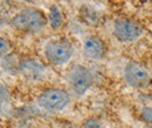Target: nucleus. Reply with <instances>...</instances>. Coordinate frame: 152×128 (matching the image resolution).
Returning <instances> with one entry per match:
<instances>
[{
  "label": "nucleus",
  "instance_id": "obj_14",
  "mask_svg": "<svg viewBox=\"0 0 152 128\" xmlns=\"http://www.w3.org/2000/svg\"><path fill=\"white\" fill-rule=\"evenodd\" d=\"M142 128H152V127H142Z\"/></svg>",
  "mask_w": 152,
  "mask_h": 128
},
{
  "label": "nucleus",
  "instance_id": "obj_8",
  "mask_svg": "<svg viewBox=\"0 0 152 128\" xmlns=\"http://www.w3.org/2000/svg\"><path fill=\"white\" fill-rule=\"evenodd\" d=\"M19 70L29 79H37L43 73V67L39 64L35 59H25L19 64Z\"/></svg>",
  "mask_w": 152,
  "mask_h": 128
},
{
  "label": "nucleus",
  "instance_id": "obj_3",
  "mask_svg": "<svg viewBox=\"0 0 152 128\" xmlns=\"http://www.w3.org/2000/svg\"><path fill=\"white\" fill-rule=\"evenodd\" d=\"M35 101L41 110L47 112H61L69 105L70 95L62 89L49 88L39 93Z\"/></svg>",
  "mask_w": 152,
  "mask_h": 128
},
{
  "label": "nucleus",
  "instance_id": "obj_11",
  "mask_svg": "<svg viewBox=\"0 0 152 128\" xmlns=\"http://www.w3.org/2000/svg\"><path fill=\"white\" fill-rule=\"evenodd\" d=\"M140 116L145 122L152 125V107H143L140 111Z\"/></svg>",
  "mask_w": 152,
  "mask_h": 128
},
{
  "label": "nucleus",
  "instance_id": "obj_1",
  "mask_svg": "<svg viewBox=\"0 0 152 128\" xmlns=\"http://www.w3.org/2000/svg\"><path fill=\"white\" fill-rule=\"evenodd\" d=\"M48 23V19L40 9L27 7L19 11L11 20L12 27L17 30L28 33V34H38L46 25Z\"/></svg>",
  "mask_w": 152,
  "mask_h": 128
},
{
  "label": "nucleus",
  "instance_id": "obj_5",
  "mask_svg": "<svg viewBox=\"0 0 152 128\" xmlns=\"http://www.w3.org/2000/svg\"><path fill=\"white\" fill-rule=\"evenodd\" d=\"M144 27L138 21L129 18L117 19L114 22L113 33L122 43H132L139 40L144 34Z\"/></svg>",
  "mask_w": 152,
  "mask_h": 128
},
{
  "label": "nucleus",
  "instance_id": "obj_12",
  "mask_svg": "<svg viewBox=\"0 0 152 128\" xmlns=\"http://www.w3.org/2000/svg\"><path fill=\"white\" fill-rule=\"evenodd\" d=\"M0 41H1V43H0L1 44V57L4 58V56H6L10 53L11 47H10V43L7 42V40H5L4 37H1Z\"/></svg>",
  "mask_w": 152,
  "mask_h": 128
},
{
  "label": "nucleus",
  "instance_id": "obj_6",
  "mask_svg": "<svg viewBox=\"0 0 152 128\" xmlns=\"http://www.w3.org/2000/svg\"><path fill=\"white\" fill-rule=\"evenodd\" d=\"M124 79L134 89H140L150 83V71L139 62L131 61L124 68Z\"/></svg>",
  "mask_w": 152,
  "mask_h": 128
},
{
  "label": "nucleus",
  "instance_id": "obj_10",
  "mask_svg": "<svg viewBox=\"0 0 152 128\" xmlns=\"http://www.w3.org/2000/svg\"><path fill=\"white\" fill-rule=\"evenodd\" d=\"M8 100H10L8 91L4 85H1V110H2V113H4L5 108L8 107Z\"/></svg>",
  "mask_w": 152,
  "mask_h": 128
},
{
  "label": "nucleus",
  "instance_id": "obj_9",
  "mask_svg": "<svg viewBox=\"0 0 152 128\" xmlns=\"http://www.w3.org/2000/svg\"><path fill=\"white\" fill-rule=\"evenodd\" d=\"M48 23L53 29H58L63 22V15L57 5H52L48 13Z\"/></svg>",
  "mask_w": 152,
  "mask_h": 128
},
{
  "label": "nucleus",
  "instance_id": "obj_2",
  "mask_svg": "<svg viewBox=\"0 0 152 128\" xmlns=\"http://www.w3.org/2000/svg\"><path fill=\"white\" fill-rule=\"evenodd\" d=\"M46 59L53 65H64L74 56V47L66 40L54 38L49 40L43 47Z\"/></svg>",
  "mask_w": 152,
  "mask_h": 128
},
{
  "label": "nucleus",
  "instance_id": "obj_7",
  "mask_svg": "<svg viewBox=\"0 0 152 128\" xmlns=\"http://www.w3.org/2000/svg\"><path fill=\"white\" fill-rule=\"evenodd\" d=\"M83 53L89 59L99 61L105 55V44L98 36H87L83 41Z\"/></svg>",
  "mask_w": 152,
  "mask_h": 128
},
{
  "label": "nucleus",
  "instance_id": "obj_13",
  "mask_svg": "<svg viewBox=\"0 0 152 128\" xmlns=\"http://www.w3.org/2000/svg\"><path fill=\"white\" fill-rule=\"evenodd\" d=\"M84 128H103V126L101 125V122H98V120L96 119H89L84 122L83 125Z\"/></svg>",
  "mask_w": 152,
  "mask_h": 128
},
{
  "label": "nucleus",
  "instance_id": "obj_4",
  "mask_svg": "<svg viewBox=\"0 0 152 128\" xmlns=\"http://www.w3.org/2000/svg\"><path fill=\"white\" fill-rule=\"evenodd\" d=\"M67 82L72 93L76 97H82L93 86L94 77L87 67L82 64H76L68 73Z\"/></svg>",
  "mask_w": 152,
  "mask_h": 128
}]
</instances>
